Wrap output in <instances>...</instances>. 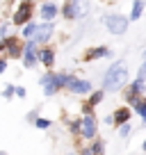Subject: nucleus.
<instances>
[{"label": "nucleus", "mask_w": 146, "mask_h": 155, "mask_svg": "<svg viewBox=\"0 0 146 155\" xmlns=\"http://www.w3.org/2000/svg\"><path fill=\"white\" fill-rule=\"evenodd\" d=\"M126 82H128V62L126 59H117L105 71V75L101 80V89L103 91H119Z\"/></svg>", "instance_id": "f257e3e1"}, {"label": "nucleus", "mask_w": 146, "mask_h": 155, "mask_svg": "<svg viewBox=\"0 0 146 155\" xmlns=\"http://www.w3.org/2000/svg\"><path fill=\"white\" fill-rule=\"evenodd\" d=\"M28 121H37V112H30V114H28Z\"/></svg>", "instance_id": "a878e982"}, {"label": "nucleus", "mask_w": 146, "mask_h": 155, "mask_svg": "<svg viewBox=\"0 0 146 155\" xmlns=\"http://www.w3.org/2000/svg\"><path fill=\"white\" fill-rule=\"evenodd\" d=\"M16 96H18V98H25V96H28V89H25V87H16Z\"/></svg>", "instance_id": "393cba45"}, {"label": "nucleus", "mask_w": 146, "mask_h": 155, "mask_svg": "<svg viewBox=\"0 0 146 155\" xmlns=\"http://www.w3.org/2000/svg\"><path fill=\"white\" fill-rule=\"evenodd\" d=\"M37 25H39V23H34V21H30V23H25L23 28H21V37H23L25 41H30V39L34 37V32H37Z\"/></svg>", "instance_id": "dca6fc26"}, {"label": "nucleus", "mask_w": 146, "mask_h": 155, "mask_svg": "<svg viewBox=\"0 0 146 155\" xmlns=\"http://www.w3.org/2000/svg\"><path fill=\"white\" fill-rule=\"evenodd\" d=\"M66 91L75 94V96H89V94H91V82H89V80H82V78H78V75H71L68 78V84H66Z\"/></svg>", "instance_id": "6e6552de"}, {"label": "nucleus", "mask_w": 146, "mask_h": 155, "mask_svg": "<svg viewBox=\"0 0 146 155\" xmlns=\"http://www.w3.org/2000/svg\"><path fill=\"white\" fill-rule=\"evenodd\" d=\"M96 132H98L96 114H82L80 116V137L82 139H96Z\"/></svg>", "instance_id": "423d86ee"}, {"label": "nucleus", "mask_w": 146, "mask_h": 155, "mask_svg": "<svg viewBox=\"0 0 146 155\" xmlns=\"http://www.w3.org/2000/svg\"><path fill=\"white\" fill-rule=\"evenodd\" d=\"M39 64L46 71H53V66H55V46L53 44H44L39 48Z\"/></svg>", "instance_id": "9b49d317"}, {"label": "nucleus", "mask_w": 146, "mask_h": 155, "mask_svg": "<svg viewBox=\"0 0 146 155\" xmlns=\"http://www.w3.org/2000/svg\"><path fill=\"white\" fill-rule=\"evenodd\" d=\"M9 25H12V21H2V25H0V39L9 37Z\"/></svg>", "instance_id": "aec40b11"}, {"label": "nucleus", "mask_w": 146, "mask_h": 155, "mask_svg": "<svg viewBox=\"0 0 146 155\" xmlns=\"http://www.w3.org/2000/svg\"><path fill=\"white\" fill-rule=\"evenodd\" d=\"M0 44H2V48H5V57L9 59H23V50H25V39L18 37V34H9V37L0 39Z\"/></svg>", "instance_id": "39448f33"}, {"label": "nucleus", "mask_w": 146, "mask_h": 155, "mask_svg": "<svg viewBox=\"0 0 146 155\" xmlns=\"http://www.w3.org/2000/svg\"><path fill=\"white\" fill-rule=\"evenodd\" d=\"M119 135H121V137H128V135H130V123H123V126H119Z\"/></svg>", "instance_id": "4be33fe9"}, {"label": "nucleus", "mask_w": 146, "mask_h": 155, "mask_svg": "<svg viewBox=\"0 0 146 155\" xmlns=\"http://www.w3.org/2000/svg\"><path fill=\"white\" fill-rule=\"evenodd\" d=\"M141 148H144V150H146V141H144V146H141Z\"/></svg>", "instance_id": "c85d7f7f"}, {"label": "nucleus", "mask_w": 146, "mask_h": 155, "mask_svg": "<svg viewBox=\"0 0 146 155\" xmlns=\"http://www.w3.org/2000/svg\"><path fill=\"white\" fill-rule=\"evenodd\" d=\"M105 57H112V50L107 48V46H89L80 55L82 62H96V59H105Z\"/></svg>", "instance_id": "9d476101"}, {"label": "nucleus", "mask_w": 146, "mask_h": 155, "mask_svg": "<svg viewBox=\"0 0 146 155\" xmlns=\"http://www.w3.org/2000/svg\"><path fill=\"white\" fill-rule=\"evenodd\" d=\"M53 32H55V21H44V23L37 25V32H34L32 41H37L39 46L50 44V39H53Z\"/></svg>", "instance_id": "1a4fd4ad"}, {"label": "nucleus", "mask_w": 146, "mask_h": 155, "mask_svg": "<svg viewBox=\"0 0 146 155\" xmlns=\"http://www.w3.org/2000/svg\"><path fill=\"white\" fill-rule=\"evenodd\" d=\"M112 116H114V123H117V126H123V123L130 121L132 112H130V107H128V105H121V107H117V110H114Z\"/></svg>", "instance_id": "4468645a"}, {"label": "nucleus", "mask_w": 146, "mask_h": 155, "mask_svg": "<svg viewBox=\"0 0 146 155\" xmlns=\"http://www.w3.org/2000/svg\"><path fill=\"white\" fill-rule=\"evenodd\" d=\"M34 12H37V2L34 0H21L18 5H16L14 14H12V25L23 28L25 23H30L34 18Z\"/></svg>", "instance_id": "20e7f679"}, {"label": "nucleus", "mask_w": 146, "mask_h": 155, "mask_svg": "<svg viewBox=\"0 0 146 155\" xmlns=\"http://www.w3.org/2000/svg\"><path fill=\"white\" fill-rule=\"evenodd\" d=\"M91 150L94 155H105V141L103 139H94V144H91Z\"/></svg>", "instance_id": "a211bd4d"}, {"label": "nucleus", "mask_w": 146, "mask_h": 155, "mask_svg": "<svg viewBox=\"0 0 146 155\" xmlns=\"http://www.w3.org/2000/svg\"><path fill=\"white\" fill-rule=\"evenodd\" d=\"M103 98H105V91L98 89V91H91L89 96H85V103H82V114H94V107L101 105Z\"/></svg>", "instance_id": "f8f14e48"}, {"label": "nucleus", "mask_w": 146, "mask_h": 155, "mask_svg": "<svg viewBox=\"0 0 146 155\" xmlns=\"http://www.w3.org/2000/svg\"><path fill=\"white\" fill-rule=\"evenodd\" d=\"M39 48L41 46L37 44V41H25V50H23V68H34L37 64H39Z\"/></svg>", "instance_id": "0eeeda50"}, {"label": "nucleus", "mask_w": 146, "mask_h": 155, "mask_svg": "<svg viewBox=\"0 0 146 155\" xmlns=\"http://www.w3.org/2000/svg\"><path fill=\"white\" fill-rule=\"evenodd\" d=\"M137 78H139V80H146V59H144V62H141L139 71H137Z\"/></svg>", "instance_id": "5701e85b"}, {"label": "nucleus", "mask_w": 146, "mask_h": 155, "mask_svg": "<svg viewBox=\"0 0 146 155\" xmlns=\"http://www.w3.org/2000/svg\"><path fill=\"white\" fill-rule=\"evenodd\" d=\"M107 2H114V0H107Z\"/></svg>", "instance_id": "7c9ffc66"}, {"label": "nucleus", "mask_w": 146, "mask_h": 155, "mask_svg": "<svg viewBox=\"0 0 146 155\" xmlns=\"http://www.w3.org/2000/svg\"><path fill=\"white\" fill-rule=\"evenodd\" d=\"M7 66H9V59L2 55V57H0V73H5V71H7Z\"/></svg>", "instance_id": "b1692460"}, {"label": "nucleus", "mask_w": 146, "mask_h": 155, "mask_svg": "<svg viewBox=\"0 0 146 155\" xmlns=\"http://www.w3.org/2000/svg\"><path fill=\"white\" fill-rule=\"evenodd\" d=\"M68 78H71V73H55V71H46L44 75L39 78V84L41 89H44L46 96H55V94H59L62 89H66L68 84Z\"/></svg>", "instance_id": "f03ea898"}, {"label": "nucleus", "mask_w": 146, "mask_h": 155, "mask_svg": "<svg viewBox=\"0 0 146 155\" xmlns=\"http://www.w3.org/2000/svg\"><path fill=\"white\" fill-rule=\"evenodd\" d=\"M0 25H2V16H0Z\"/></svg>", "instance_id": "c756f323"}, {"label": "nucleus", "mask_w": 146, "mask_h": 155, "mask_svg": "<svg viewBox=\"0 0 146 155\" xmlns=\"http://www.w3.org/2000/svg\"><path fill=\"white\" fill-rule=\"evenodd\" d=\"M141 57H144V59H146V50H144V55H141Z\"/></svg>", "instance_id": "cd10ccee"}, {"label": "nucleus", "mask_w": 146, "mask_h": 155, "mask_svg": "<svg viewBox=\"0 0 146 155\" xmlns=\"http://www.w3.org/2000/svg\"><path fill=\"white\" fill-rule=\"evenodd\" d=\"M39 16H41V21H55L59 16L57 2H53V0H44V2L39 5Z\"/></svg>", "instance_id": "ddd939ff"}, {"label": "nucleus", "mask_w": 146, "mask_h": 155, "mask_svg": "<svg viewBox=\"0 0 146 155\" xmlns=\"http://www.w3.org/2000/svg\"><path fill=\"white\" fill-rule=\"evenodd\" d=\"M132 110H135V112H137V114H139V116H141V121H144V123H146V96H141V98H139V101H137V103H135V105H132Z\"/></svg>", "instance_id": "f3484780"}, {"label": "nucleus", "mask_w": 146, "mask_h": 155, "mask_svg": "<svg viewBox=\"0 0 146 155\" xmlns=\"http://www.w3.org/2000/svg\"><path fill=\"white\" fill-rule=\"evenodd\" d=\"M2 53H5V48H2V44H0V57H2Z\"/></svg>", "instance_id": "bb28decb"}, {"label": "nucleus", "mask_w": 146, "mask_h": 155, "mask_svg": "<svg viewBox=\"0 0 146 155\" xmlns=\"http://www.w3.org/2000/svg\"><path fill=\"white\" fill-rule=\"evenodd\" d=\"M34 126L41 128V130H46V128H50V121H48V119H37V121H34Z\"/></svg>", "instance_id": "412c9836"}, {"label": "nucleus", "mask_w": 146, "mask_h": 155, "mask_svg": "<svg viewBox=\"0 0 146 155\" xmlns=\"http://www.w3.org/2000/svg\"><path fill=\"white\" fill-rule=\"evenodd\" d=\"M144 9H146V2H144V0H132L130 16H128V18H130V21H139L141 14H144Z\"/></svg>", "instance_id": "2eb2a0df"}, {"label": "nucleus", "mask_w": 146, "mask_h": 155, "mask_svg": "<svg viewBox=\"0 0 146 155\" xmlns=\"http://www.w3.org/2000/svg\"><path fill=\"white\" fill-rule=\"evenodd\" d=\"M16 96V87L14 84H7L5 89H2V98H7V101H12V98Z\"/></svg>", "instance_id": "6ab92c4d"}, {"label": "nucleus", "mask_w": 146, "mask_h": 155, "mask_svg": "<svg viewBox=\"0 0 146 155\" xmlns=\"http://www.w3.org/2000/svg\"><path fill=\"white\" fill-rule=\"evenodd\" d=\"M101 23L105 25V30L114 37H121V34L128 32V25H130V18L123 14H117V12H110V14H103Z\"/></svg>", "instance_id": "7ed1b4c3"}]
</instances>
